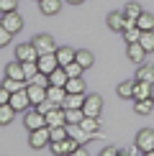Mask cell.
Returning <instances> with one entry per match:
<instances>
[{
    "label": "cell",
    "mask_w": 154,
    "mask_h": 156,
    "mask_svg": "<svg viewBox=\"0 0 154 156\" xmlns=\"http://www.w3.org/2000/svg\"><path fill=\"white\" fill-rule=\"evenodd\" d=\"M38 8L44 16H57L62 10V0H38Z\"/></svg>",
    "instance_id": "2e32d148"
},
{
    "label": "cell",
    "mask_w": 154,
    "mask_h": 156,
    "mask_svg": "<svg viewBox=\"0 0 154 156\" xmlns=\"http://www.w3.org/2000/svg\"><path fill=\"white\" fill-rule=\"evenodd\" d=\"M126 54H128V59H131V62H136V64H144L146 49L141 46V41H131V44H128V49H126Z\"/></svg>",
    "instance_id": "8fae6325"
},
{
    "label": "cell",
    "mask_w": 154,
    "mask_h": 156,
    "mask_svg": "<svg viewBox=\"0 0 154 156\" xmlns=\"http://www.w3.org/2000/svg\"><path fill=\"white\" fill-rule=\"evenodd\" d=\"M146 97H152V82L136 80V84H134V100H146Z\"/></svg>",
    "instance_id": "9a60e30c"
},
{
    "label": "cell",
    "mask_w": 154,
    "mask_h": 156,
    "mask_svg": "<svg viewBox=\"0 0 154 156\" xmlns=\"http://www.w3.org/2000/svg\"><path fill=\"white\" fill-rule=\"evenodd\" d=\"M77 148H80V141H77L75 136H67L64 141H51V144H49V151L57 154V156H62V154H75Z\"/></svg>",
    "instance_id": "7a4b0ae2"
},
{
    "label": "cell",
    "mask_w": 154,
    "mask_h": 156,
    "mask_svg": "<svg viewBox=\"0 0 154 156\" xmlns=\"http://www.w3.org/2000/svg\"><path fill=\"white\" fill-rule=\"evenodd\" d=\"M128 156H136V154H144V151H141V148L139 146H131V148H128V151H126Z\"/></svg>",
    "instance_id": "74e56055"
},
{
    "label": "cell",
    "mask_w": 154,
    "mask_h": 156,
    "mask_svg": "<svg viewBox=\"0 0 154 156\" xmlns=\"http://www.w3.org/2000/svg\"><path fill=\"white\" fill-rule=\"evenodd\" d=\"M46 97L51 102H57V105H62L64 97H67V87H59V84H49L46 87Z\"/></svg>",
    "instance_id": "5bb4252c"
},
{
    "label": "cell",
    "mask_w": 154,
    "mask_h": 156,
    "mask_svg": "<svg viewBox=\"0 0 154 156\" xmlns=\"http://www.w3.org/2000/svg\"><path fill=\"white\" fill-rule=\"evenodd\" d=\"M123 26H126V16H123V10H113V13H108V28L111 31H123Z\"/></svg>",
    "instance_id": "7c38bea8"
},
{
    "label": "cell",
    "mask_w": 154,
    "mask_h": 156,
    "mask_svg": "<svg viewBox=\"0 0 154 156\" xmlns=\"http://www.w3.org/2000/svg\"><path fill=\"white\" fill-rule=\"evenodd\" d=\"M67 3H72V5H80V3H82V0H67Z\"/></svg>",
    "instance_id": "f35d334b"
},
{
    "label": "cell",
    "mask_w": 154,
    "mask_h": 156,
    "mask_svg": "<svg viewBox=\"0 0 154 156\" xmlns=\"http://www.w3.org/2000/svg\"><path fill=\"white\" fill-rule=\"evenodd\" d=\"M152 100H154V82H152Z\"/></svg>",
    "instance_id": "ab89813d"
},
{
    "label": "cell",
    "mask_w": 154,
    "mask_h": 156,
    "mask_svg": "<svg viewBox=\"0 0 154 156\" xmlns=\"http://www.w3.org/2000/svg\"><path fill=\"white\" fill-rule=\"evenodd\" d=\"M36 64H38V69H41V72H46V74H51L57 67H62L59 59H57V54H41V56L36 59Z\"/></svg>",
    "instance_id": "30bf717a"
},
{
    "label": "cell",
    "mask_w": 154,
    "mask_h": 156,
    "mask_svg": "<svg viewBox=\"0 0 154 156\" xmlns=\"http://www.w3.org/2000/svg\"><path fill=\"white\" fill-rule=\"evenodd\" d=\"M23 126L28 128V131L44 128V126H46V115H44L38 108H31V110H26V115H23Z\"/></svg>",
    "instance_id": "277c9868"
},
{
    "label": "cell",
    "mask_w": 154,
    "mask_h": 156,
    "mask_svg": "<svg viewBox=\"0 0 154 156\" xmlns=\"http://www.w3.org/2000/svg\"><path fill=\"white\" fill-rule=\"evenodd\" d=\"M134 84H136V77H134L131 82H121L118 84V90H116V92H118V97H134Z\"/></svg>",
    "instance_id": "4316f807"
},
{
    "label": "cell",
    "mask_w": 154,
    "mask_h": 156,
    "mask_svg": "<svg viewBox=\"0 0 154 156\" xmlns=\"http://www.w3.org/2000/svg\"><path fill=\"white\" fill-rule=\"evenodd\" d=\"M28 97H31V105H38V102H44L46 100V87H41V84H28Z\"/></svg>",
    "instance_id": "4fadbf2b"
},
{
    "label": "cell",
    "mask_w": 154,
    "mask_h": 156,
    "mask_svg": "<svg viewBox=\"0 0 154 156\" xmlns=\"http://www.w3.org/2000/svg\"><path fill=\"white\" fill-rule=\"evenodd\" d=\"M136 26L141 31H154V16L152 13H141V16L136 18Z\"/></svg>",
    "instance_id": "484cf974"
},
{
    "label": "cell",
    "mask_w": 154,
    "mask_h": 156,
    "mask_svg": "<svg viewBox=\"0 0 154 156\" xmlns=\"http://www.w3.org/2000/svg\"><path fill=\"white\" fill-rule=\"evenodd\" d=\"M121 34H123V41L126 44H131V41H139V38H141V28L134 26V28H123Z\"/></svg>",
    "instance_id": "f1b7e54d"
},
{
    "label": "cell",
    "mask_w": 154,
    "mask_h": 156,
    "mask_svg": "<svg viewBox=\"0 0 154 156\" xmlns=\"http://www.w3.org/2000/svg\"><path fill=\"white\" fill-rule=\"evenodd\" d=\"M0 18H3V13H0Z\"/></svg>",
    "instance_id": "60d3db41"
},
{
    "label": "cell",
    "mask_w": 154,
    "mask_h": 156,
    "mask_svg": "<svg viewBox=\"0 0 154 156\" xmlns=\"http://www.w3.org/2000/svg\"><path fill=\"white\" fill-rule=\"evenodd\" d=\"M36 108H38V110H41V113H44V115H46V113H49V110H51V108H57V102H51V100H49V97H46V100H44V102H38V105H36Z\"/></svg>",
    "instance_id": "e575fe53"
},
{
    "label": "cell",
    "mask_w": 154,
    "mask_h": 156,
    "mask_svg": "<svg viewBox=\"0 0 154 156\" xmlns=\"http://www.w3.org/2000/svg\"><path fill=\"white\" fill-rule=\"evenodd\" d=\"M64 87H67V92H80V95H85V80H82V77H69Z\"/></svg>",
    "instance_id": "603a6c76"
},
{
    "label": "cell",
    "mask_w": 154,
    "mask_h": 156,
    "mask_svg": "<svg viewBox=\"0 0 154 156\" xmlns=\"http://www.w3.org/2000/svg\"><path fill=\"white\" fill-rule=\"evenodd\" d=\"M141 13H144V10H141V5H139V3H128L126 8H123V16H126V18H131V21H136Z\"/></svg>",
    "instance_id": "f546056e"
},
{
    "label": "cell",
    "mask_w": 154,
    "mask_h": 156,
    "mask_svg": "<svg viewBox=\"0 0 154 156\" xmlns=\"http://www.w3.org/2000/svg\"><path fill=\"white\" fill-rule=\"evenodd\" d=\"M75 59L80 62V64H82L85 69H90V67L95 64V56H93V51H87V49H80V51L75 54Z\"/></svg>",
    "instance_id": "cb8c5ba5"
},
{
    "label": "cell",
    "mask_w": 154,
    "mask_h": 156,
    "mask_svg": "<svg viewBox=\"0 0 154 156\" xmlns=\"http://www.w3.org/2000/svg\"><path fill=\"white\" fill-rule=\"evenodd\" d=\"M23 72H26V80H31V77L38 72V64L36 62H23Z\"/></svg>",
    "instance_id": "d6a6232c"
},
{
    "label": "cell",
    "mask_w": 154,
    "mask_h": 156,
    "mask_svg": "<svg viewBox=\"0 0 154 156\" xmlns=\"http://www.w3.org/2000/svg\"><path fill=\"white\" fill-rule=\"evenodd\" d=\"M16 59H18V62H36V59H38V51H36V46H34V41L18 44V46H16Z\"/></svg>",
    "instance_id": "8992f818"
},
{
    "label": "cell",
    "mask_w": 154,
    "mask_h": 156,
    "mask_svg": "<svg viewBox=\"0 0 154 156\" xmlns=\"http://www.w3.org/2000/svg\"><path fill=\"white\" fill-rule=\"evenodd\" d=\"M18 10V0H0V13H10Z\"/></svg>",
    "instance_id": "1f68e13d"
},
{
    "label": "cell",
    "mask_w": 154,
    "mask_h": 156,
    "mask_svg": "<svg viewBox=\"0 0 154 156\" xmlns=\"http://www.w3.org/2000/svg\"><path fill=\"white\" fill-rule=\"evenodd\" d=\"M75 54H77V51L69 49V46H59V49H57V59H59L62 67H67L69 62H75Z\"/></svg>",
    "instance_id": "44dd1931"
},
{
    "label": "cell",
    "mask_w": 154,
    "mask_h": 156,
    "mask_svg": "<svg viewBox=\"0 0 154 156\" xmlns=\"http://www.w3.org/2000/svg\"><path fill=\"white\" fill-rule=\"evenodd\" d=\"M152 108H154V100H152V97H146V100H136V102H134V110H136L139 115H149V113H152Z\"/></svg>",
    "instance_id": "d4e9b609"
},
{
    "label": "cell",
    "mask_w": 154,
    "mask_h": 156,
    "mask_svg": "<svg viewBox=\"0 0 154 156\" xmlns=\"http://www.w3.org/2000/svg\"><path fill=\"white\" fill-rule=\"evenodd\" d=\"M10 36H13V34H10L8 28H5L3 23H0V49H3V46H8V44H10Z\"/></svg>",
    "instance_id": "836d02e7"
},
{
    "label": "cell",
    "mask_w": 154,
    "mask_h": 156,
    "mask_svg": "<svg viewBox=\"0 0 154 156\" xmlns=\"http://www.w3.org/2000/svg\"><path fill=\"white\" fill-rule=\"evenodd\" d=\"M136 146L146 156H154V131H152V128H144V131L136 133Z\"/></svg>",
    "instance_id": "5b68a950"
},
{
    "label": "cell",
    "mask_w": 154,
    "mask_h": 156,
    "mask_svg": "<svg viewBox=\"0 0 154 156\" xmlns=\"http://www.w3.org/2000/svg\"><path fill=\"white\" fill-rule=\"evenodd\" d=\"M141 46L146 49V54H152L154 51V31H141Z\"/></svg>",
    "instance_id": "83f0119b"
},
{
    "label": "cell",
    "mask_w": 154,
    "mask_h": 156,
    "mask_svg": "<svg viewBox=\"0 0 154 156\" xmlns=\"http://www.w3.org/2000/svg\"><path fill=\"white\" fill-rule=\"evenodd\" d=\"M121 154V148H116V146H105L103 148V156H118Z\"/></svg>",
    "instance_id": "8d00e7d4"
},
{
    "label": "cell",
    "mask_w": 154,
    "mask_h": 156,
    "mask_svg": "<svg viewBox=\"0 0 154 156\" xmlns=\"http://www.w3.org/2000/svg\"><path fill=\"white\" fill-rule=\"evenodd\" d=\"M82 110H85V115H95V118H100V113H103V97L100 95H85Z\"/></svg>",
    "instance_id": "52a82bcc"
},
{
    "label": "cell",
    "mask_w": 154,
    "mask_h": 156,
    "mask_svg": "<svg viewBox=\"0 0 154 156\" xmlns=\"http://www.w3.org/2000/svg\"><path fill=\"white\" fill-rule=\"evenodd\" d=\"M82 102H85V95H80V92H67L62 108H64V110H67V108H82Z\"/></svg>",
    "instance_id": "ffe728a7"
},
{
    "label": "cell",
    "mask_w": 154,
    "mask_h": 156,
    "mask_svg": "<svg viewBox=\"0 0 154 156\" xmlns=\"http://www.w3.org/2000/svg\"><path fill=\"white\" fill-rule=\"evenodd\" d=\"M10 105L16 108V110H28V108H34V105H31V97H28V90L10 92Z\"/></svg>",
    "instance_id": "9c48e42d"
},
{
    "label": "cell",
    "mask_w": 154,
    "mask_h": 156,
    "mask_svg": "<svg viewBox=\"0 0 154 156\" xmlns=\"http://www.w3.org/2000/svg\"><path fill=\"white\" fill-rule=\"evenodd\" d=\"M3 87L8 90V92H18V90H26V87H28V80H13V77H5Z\"/></svg>",
    "instance_id": "7402d4cb"
},
{
    "label": "cell",
    "mask_w": 154,
    "mask_h": 156,
    "mask_svg": "<svg viewBox=\"0 0 154 156\" xmlns=\"http://www.w3.org/2000/svg\"><path fill=\"white\" fill-rule=\"evenodd\" d=\"M67 136H69L67 126H57V128H51V141H64Z\"/></svg>",
    "instance_id": "4dcf8cb0"
},
{
    "label": "cell",
    "mask_w": 154,
    "mask_h": 156,
    "mask_svg": "<svg viewBox=\"0 0 154 156\" xmlns=\"http://www.w3.org/2000/svg\"><path fill=\"white\" fill-rule=\"evenodd\" d=\"M31 41H34L38 56H41V54H57V49H59V46H57V41H54L49 34H38V36L31 38Z\"/></svg>",
    "instance_id": "3957f363"
},
{
    "label": "cell",
    "mask_w": 154,
    "mask_h": 156,
    "mask_svg": "<svg viewBox=\"0 0 154 156\" xmlns=\"http://www.w3.org/2000/svg\"><path fill=\"white\" fill-rule=\"evenodd\" d=\"M5 102H10V92L0 84V105H5Z\"/></svg>",
    "instance_id": "d590c367"
},
{
    "label": "cell",
    "mask_w": 154,
    "mask_h": 156,
    "mask_svg": "<svg viewBox=\"0 0 154 156\" xmlns=\"http://www.w3.org/2000/svg\"><path fill=\"white\" fill-rule=\"evenodd\" d=\"M51 144V128L49 126H44V128H36V131H28V146L31 148H44V146H49Z\"/></svg>",
    "instance_id": "6da1fadb"
},
{
    "label": "cell",
    "mask_w": 154,
    "mask_h": 156,
    "mask_svg": "<svg viewBox=\"0 0 154 156\" xmlns=\"http://www.w3.org/2000/svg\"><path fill=\"white\" fill-rule=\"evenodd\" d=\"M136 80H141V82H154V64H149V62L139 64V69H136Z\"/></svg>",
    "instance_id": "e0dca14e"
},
{
    "label": "cell",
    "mask_w": 154,
    "mask_h": 156,
    "mask_svg": "<svg viewBox=\"0 0 154 156\" xmlns=\"http://www.w3.org/2000/svg\"><path fill=\"white\" fill-rule=\"evenodd\" d=\"M5 77H13V80H26L23 62H10L8 67H5Z\"/></svg>",
    "instance_id": "ac0fdd59"
},
{
    "label": "cell",
    "mask_w": 154,
    "mask_h": 156,
    "mask_svg": "<svg viewBox=\"0 0 154 156\" xmlns=\"http://www.w3.org/2000/svg\"><path fill=\"white\" fill-rule=\"evenodd\" d=\"M18 110L10 105V102H5V105H0V126H8V123H13V118H16Z\"/></svg>",
    "instance_id": "d6986e66"
},
{
    "label": "cell",
    "mask_w": 154,
    "mask_h": 156,
    "mask_svg": "<svg viewBox=\"0 0 154 156\" xmlns=\"http://www.w3.org/2000/svg\"><path fill=\"white\" fill-rule=\"evenodd\" d=\"M0 23L5 26V28L10 31V34H18V31L23 28V18L18 10H10V13H3V18H0Z\"/></svg>",
    "instance_id": "ba28073f"
}]
</instances>
